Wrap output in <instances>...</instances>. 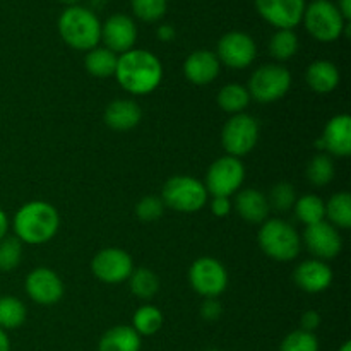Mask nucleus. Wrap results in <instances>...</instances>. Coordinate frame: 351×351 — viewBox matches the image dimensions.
<instances>
[{"label": "nucleus", "instance_id": "1", "mask_svg": "<svg viewBox=\"0 0 351 351\" xmlns=\"http://www.w3.org/2000/svg\"><path fill=\"white\" fill-rule=\"evenodd\" d=\"M115 77L130 95H149L163 79V65L149 50L132 48L119 55Z\"/></svg>", "mask_w": 351, "mask_h": 351}, {"label": "nucleus", "instance_id": "2", "mask_svg": "<svg viewBox=\"0 0 351 351\" xmlns=\"http://www.w3.org/2000/svg\"><path fill=\"white\" fill-rule=\"evenodd\" d=\"M14 233L27 245H41L50 242L58 232L60 218L50 202L31 201L21 206L14 216Z\"/></svg>", "mask_w": 351, "mask_h": 351}, {"label": "nucleus", "instance_id": "3", "mask_svg": "<svg viewBox=\"0 0 351 351\" xmlns=\"http://www.w3.org/2000/svg\"><path fill=\"white\" fill-rule=\"evenodd\" d=\"M58 34L74 50L89 51L101 41V21L84 5H69L58 17Z\"/></svg>", "mask_w": 351, "mask_h": 351}, {"label": "nucleus", "instance_id": "4", "mask_svg": "<svg viewBox=\"0 0 351 351\" xmlns=\"http://www.w3.org/2000/svg\"><path fill=\"white\" fill-rule=\"evenodd\" d=\"M302 23L312 38L322 43H332L345 34V27L350 21L341 16L331 0H312L305 5Z\"/></svg>", "mask_w": 351, "mask_h": 351}, {"label": "nucleus", "instance_id": "5", "mask_svg": "<svg viewBox=\"0 0 351 351\" xmlns=\"http://www.w3.org/2000/svg\"><path fill=\"white\" fill-rule=\"evenodd\" d=\"M257 242L263 252L278 263H290L300 252L297 230L283 219H266L257 233Z\"/></svg>", "mask_w": 351, "mask_h": 351}, {"label": "nucleus", "instance_id": "6", "mask_svg": "<svg viewBox=\"0 0 351 351\" xmlns=\"http://www.w3.org/2000/svg\"><path fill=\"white\" fill-rule=\"evenodd\" d=\"M208 191L204 184L191 175H177L165 182L161 191V201L165 208L178 213H195L208 204Z\"/></svg>", "mask_w": 351, "mask_h": 351}, {"label": "nucleus", "instance_id": "7", "mask_svg": "<svg viewBox=\"0 0 351 351\" xmlns=\"http://www.w3.org/2000/svg\"><path fill=\"white\" fill-rule=\"evenodd\" d=\"M291 88V74L280 64H266L256 69L249 81L250 99L259 103H273L283 98Z\"/></svg>", "mask_w": 351, "mask_h": 351}, {"label": "nucleus", "instance_id": "8", "mask_svg": "<svg viewBox=\"0 0 351 351\" xmlns=\"http://www.w3.org/2000/svg\"><path fill=\"white\" fill-rule=\"evenodd\" d=\"M259 122L249 113H237L221 130L223 149L228 156L240 158L249 154L259 141Z\"/></svg>", "mask_w": 351, "mask_h": 351}, {"label": "nucleus", "instance_id": "9", "mask_svg": "<svg viewBox=\"0 0 351 351\" xmlns=\"http://www.w3.org/2000/svg\"><path fill=\"white\" fill-rule=\"evenodd\" d=\"M245 180V167L239 158L221 156L209 167L204 187L213 197H230L237 194Z\"/></svg>", "mask_w": 351, "mask_h": 351}, {"label": "nucleus", "instance_id": "10", "mask_svg": "<svg viewBox=\"0 0 351 351\" xmlns=\"http://www.w3.org/2000/svg\"><path fill=\"white\" fill-rule=\"evenodd\" d=\"M189 281L195 293L204 298H218L228 287V273L215 257H199L189 269Z\"/></svg>", "mask_w": 351, "mask_h": 351}, {"label": "nucleus", "instance_id": "11", "mask_svg": "<svg viewBox=\"0 0 351 351\" xmlns=\"http://www.w3.org/2000/svg\"><path fill=\"white\" fill-rule=\"evenodd\" d=\"M257 47L256 41L250 34L243 31H230L225 33L218 41L216 48V57L219 64L226 65L230 69H245L256 60Z\"/></svg>", "mask_w": 351, "mask_h": 351}, {"label": "nucleus", "instance_id": "12", "mask_svg": "<svg viewBox=\"0 0 351 351\" xmlns=\"http://www.w3.org/2000/svg\"><path fill=\"white\" fill-rule=\"evenodd\" d=\"M91 269L93 274L103 283L117 285L129 280L134 271V263L125 250L108 247L96 254L91 263Z\"/></svg>", "mask_w": 351, "mask_h": 351}, {"label": "nucleus", "instance_id": "13", "mask_svg": "<svg viewBox=\"0 0 351 351\" xmlns=\"http://www.w3.org/2000/svg\"><path fill=\"white\" fill-rule=\"evenodd\" d=\"M256 10L276 29H293L302 23L307 0H254Z\"/></svg>", "mask_w": 351, "mask_h": 351}, {"label": "nucleus", "instance_id": "14", "mask_svg": "<svg viewBox=\"0 0 351 351\" xmlns=\"http://www.w3.org/2000/svg\"><path fill=\"white\" fill-rule=\"evenodd\" d=\"M304 242L307 250L319 261L335 259L343 249V239L338 228L331 223L321 221L311 225L304 232Z\"/></svg>", "mask_w": 351, "mask_h": 351}, {"label": "nucleus", "instance_id": "15", "mask_svg": "<svg viewBox=\"0 0 351 351\" xmlns=\"http://www.w3.org/2000/svg\"><path fill=\"white\" fill-rule=\"evenodd\" d=\"M26 293L40 305H55L64 297V281L50 267H36L26 278Z\"/></svg>", "mask_w": 351, "mask_h": 351}, {"label": "nucleus", "instance_id": "16", "mask_svg": "<svg viewBox=\"0 0 351 351\" xmlns=\"http://www.w3.org/2000/svg\"><path fill=\"white\" fill-rule=\"evenodd\" d=\"M101 41L113 53L122 55L132 50L137 41V26L127 14H113L101 23Z\"/></svg>", "mask_w": 351, "mask_h": 351}, {"label": "nucleus", "instance_id": "17", "mask_svg": "<svg viewBox=\"0 0 351 351\" xmlns=\"http://www.w3.org/2000/svg\"><path fill=\"white\" fill-rule=\"evenodd\" d=\"M293 281L307 293H321L331 287L332 271L324 261L308 259L298 264L293 273Z\"/></svg>", "mask_w": 351, "mask_h": 351}, {"label": "nucleus", "instance_id": "18", "mask_svg": "<svg viewBox=\"0 0 351 351\" xmlns=\"http://www.w3.org/2000/svg\"><path fill=\"white\" fill-rule=\"evenodd\" d=\"M219 64L218 57L211 50H195L185 58L184 62V74L187 81H191L195 86H208L219 75Z\"/></svg>", "mask_w": 351, "mask_h": 351}, {"label": "nucleus", "instance_id": "19", "mask_svg": "<svg viewBox=\"0 0 351 351\" xmlns=\"http://www.w3.org/2000/svg\"><path fill=\"white\" fill-rule=\"evenodd\" d=\"M324 149L335 156L346 158L351 154V117L348 113L332 117L321 136Z\"/></svg>", "mask_w": 351, "mask_h": 351}, {"label": "nucleus", "instance_id": "20", "mask_svg": "<svg viewBox=\"0 0 351 351\" xmlns=\"http://www.w3.org/2000/svg\"><path fill=\"white\" fill-rule=\"evenodd\" d=\"M233 208L240 218L247 223H264L269 216V201L266 195L256 189H245L237 192Z\"/></svg>", "mask_w": 351, "mask_h": 351}, {"label": "nucleus", "instance_id": "21", "mask_svg": "<svg viewBox=\"0 0 351 351\" xmlns=\"http://www.w3.org/2000/svg\"><path fill=\"white\" fill-rule=\"evenodd\" d=\"M103 119L110 129L125 132L139 125L143 119V110L134 99H115L106 106Z\"/></svg>", "mask_w": 351, "mask_h": 351}, {"label": "nucleus", "instance_id": "22", "mask_svg": "<svg viewBox=\"0 0 351 351\" xmlns=\"http://www.w3.org/2000/svg\"><path fill=\"white\" fill-rule=\"evenodd\" d=\"M338 67L329 60H315L312 62L305 72V81H307L308 88L312 91L319 93V95H328V93L335 91L339 84Z\"/></svg>", "mask_w": 351, "mask_h": 351}, {"label": "nucleus", "instance_id": "23", "mask_svg": "<svg viewBox=\"0 0 351 351\" xmlns=\"http://www.w3.org/2000/svg\"><path fill=\"white\" fill-rule=\"evenodd\" d=\"M141 336L132 329V326H115L110 328L101 336L98 343V351H139Z\"/></svg>", "mask_w": 351, "mask_h": 351}, {"label": "nucleus", "instance_id": "24", "mask_svg": "<svg viewBox=\"0 0 351 351\" xmlns=\"http://www.w3.org/2000/svg\"><path fill=\"white\" fill-rule=\"evenodd\" d=\"M119 55L105 47H96L89 50L84 57V67L95 77H112L115 75Z\"/></svg>", "mask_w": 351, "mask_h": 351}, {"label": "nucleus", "instance_id": "25", "mask_svg": "<svg viewBox=\"0 0 351 351\" xmlns=\"http://www.w3.org/2000/svg\"><path fill=\"white\" fill-rule=\"evenodd\" d=\"M26 305L12 295L0 297V329L3 331H12L21 328L26 321Z\"/></svg>", "mask_w": 351, "mask_h": 351}, {"label": "nucleus", "instance_id": "26", "mask_svg": "<svg viewBox=\"0 0 351 351\" xmlns=\"http://www.w3.org/2000/svg\"><path fill=\"white\" fill-rule=\"evenodd\" d=\"M250 95L245 86L242 84H226L218 93V105L226 113H243V110L249 106Z\"/></svg>", "mask_w": 351, "mask_h": 351}, {"label": "nucleus", "instance_id": "27", "mask_svg": "<svg viewBox=\"0 0 351 351\" xmlns=\"http://www.w3.org/2000/svg\"><path fill=\"white\" fill-rule=\"evenodd\" d=\"M295 215L304 225L311 226L315 223L324 221L326 218V202L319 195L307 194L302 195L300 199L295 201Z\"/></svg>", "mask_w": 351, "mask_h": 351}, {"label": "nucleus", "instance_id": "28", "mask_svg": "<svg viewBox=\"0 0 351 351\" xmlns=\"http://www.w3.org/2000/svg\"><path fill=\"white\" fill-rule=\"evenodd\" d=\"M326 216L328 223L338 228H350L351 226V195L348 192H338L326 202Z\"/></svg>", "mask_w": 351, "mask_h": 351}, {"label": "nucleus", "instance_id": "29", "mask_svg": "<svg viewBox=\"0 0 351 351\" xmlns=\"http://www.w3.org/2000/svg\"><path fill=\"white\" fill-rule=\"evenodd\" d=\"M163 326V314L154 305H143L132 317V329L139 336H153Z\"/></svg>", "mask_w": 351, "mask_h": 351}, {"label": "nucleus", "instance_id": "30", "mask_svg": "<svg viewBox=\"0 0 351 351\" xmlns=\"http://www.w3.org/2000/svg\"><path fill=\"white\" fill-rule=\"evenodd\" d=\"M129 285L130 291L137 298H141V300H149L160 290V280H158V276L151 269H146V267L134 269L132 274L129 276Z\"/></svg>", "mask_w": 351, "mask_h": 351}, {"label": "nucleus", "instance_id": "31", "mask_svg": "<svg viewBox=\"0 0 351 351\" xmlns=\"http://www.w3.org/2000/svg\"><path fill=\"white\" fill-rule=\"evenodd\" d=\"M298 51V36L293 29H276L269 40V53L276 60H290Z\"/></svg>", "mask_w": 351, "mask_h": 351}, {"label": "nucleus", "instance_id": "32", "mask_svg": "<svg viewBox=\"0 0 351 351\" xmlns=\"http://www.w3.org/2000/svg\"><path fill=\"white\" fill-rule=\"evenodd\" d=\"M335 161L329 154L321 153L312 158L307 165V178L315 187H324L335 178Z\"/></svg>", "mask_w": 351, "mask_h": 351}, {"label": "nucleus", "instance_id": "33", "mask_svg": "<svg viewBox=\"0 0 351 351\" xmlns=\"http://www.w3.org/2000/svg\"><path fill=\"white\" fill-rule=\"evenodd\" d=\"M23 259V242L16 237H5L0 242V271L10 273Z\"/></svg>", "mask_w": 351, "mask_h": 351}, {"label": "nucleus", "instance_id": "34", "mask_svg": "<svg viewBox=\"0 0 351 351\" xmlns=\"http://www.w3.org/2000/svg\"><path fill=\"white\" fill-rule=\"evenodd\" d=\"M130 7L137 19L144 23H156L167 14L168 0H130Z\"/></svg>", "mask_w": 351, "mask_h": 351}, {"label": "nucleus", "instance_id": "35", "mask_svg": "<svg viewBox=\"0 0 351 351\" xmlns=\"http://www.w3.org/2000/svg\"><path fill=\"white\" fill-rule=\"evenodd\" d=\"M280 351H319V341L314 332L297 329L283 339Z\"/></svg>", "mask_w": 351, "mask_h": 351}, {"label": "nucleus", "instance_id": "36", "mask_svg": "<svg viewBox=\"0 0 351 351\" xmlns=\"http://www.w3.org/2000/svg\"><path fill=\"white\" fill-rule=\"evenodd\" d=\"M267 201H269V208H274L276 211H288L293 208L295 201H297L295 187L288 182H280L273 187Z\"/></svg>", "mask_w": 351, "mask_h": 351}, {"label": "nucleus", "instance_id": "37", "mask_svg": "<svg viewBox=\"0 0 351 351\" xmlns=\"http://www.w3.org/2000/svg\"><path fill=\"white\" fill-rule=\"evenodd\" d=\"M165 213V204L161 197L156 195H146L136 204V215L141 221L153 223L160 219Z\"/></svg>", "mask_w": 351, "mask_h": 351}, {"label": "nucleus", "instance_id": "38", "mask_svg": "<svg viewBox=\"0 0 351 351\" xmlns=\"http://www.w3.org/2000/svg\"><path fill=\"white\" fill-rule=\"evenodd\" d=\"M223 314V307L216 298H206L201 305V315L206 321H218Z\"/></svg>", "mask_w": 351, "mask_h": 351}, {"label": "nucleus", "instance_id": "39", "mask_svg": "<svg viewBox=\"0 0 351 351\" xmlns=\"http://www.w3.org/2000/svg\"><path fill=\"white\" fill-rule=\"evenodd\" d=\"M209 208H211V213L218 218H225V216L230 215L233 208V202L230 201V197H213L211 202H209Z\"/></svg>", "mask_w": 351, "mask_h": 351}, {"label": "nucleus", "instance_id": "40", "mask_svg": "<svg viewBox=\"0 0 351 351\" xmlns=\"http://www.w3.org/2000/svg\"><path fill=\"white\" fill-rule=\"evenodd\" d=\"M300 324H302V331L314 332L315 329L321 326V315H319V312L315 311L304 312V315H302L300 319Z\"/></svg>", "mask_w": 351, "mask_h": 351}, {"label": "nucleus", "instance_id": "41", "mask_svg": "<svg viewBox=\"0 0 351 351\" xmlns=\"http://www.w3.org/2000/svg\"><path fill=\"white\" fill-rule=\"evenodd\" d=\"M175 34H177V33H175V27L170 26V24H161V26L156 29L158 40L165 41V43L175 40Z\"/></svg>", "mask_w": 351, "mask_h": 351}, {"label": "nucleus", "instance_id": "42", "mask_svg": "<svg viewBox=\"0 0 351 351\" xmlns=\"http://www.w3.org/2000/svg\"><path fill=\"white\" fill-rule=\"evenodd\" d=\"M7 232H9V218H7L5 211L0 208V242L5 239Z\"/></svg>", "mask_w": 351, "mask_h": 351}, {"label": "nucleus", "instance_id": "43", "mask_svg": "<svg viewBox=\"0 0 351 351\" xmlns=\"http://www.w3.org/2000/svg\"><path fill=\"white\" fill-rule=\"evenodd\" d=\"M336 7L339 9L341 16L345 17L346 21H350V17H351V0H338Z\"/></svg>", "mask_w": 351, "mask_h": 351}, {"label": "nucleus", "instance_id": "44", "mask_svg": "<svg viewBox=\"0 0 351 351\" xmlns=\"http://www.w3.org/2000/svg\"><path fill=\"white\" fill-rule=\"evenodd\" d=\"M0 351H10V339L7 331L0 329Z\"/></svg>", "mask_w": 351, "mask_h": 351}, {"label": "nucleus", "instance_id": "45", "mask_svg": "<svg viewBox=\"0 0 351 351\" xmlns=\"http://www.w3.org/2000/svg\"><path fill=\"white\" fill-rule=\"evenodd\" d=\"M58 2L62 3H67V5H77L79 0H58Z\"/></svg>", "mask_w": 351, "mask_h": 351}, {"label": "nucleus", "instance_id": "46", "mask_svg": "<svg viewBox=\"0 0 351 351\" xmlns=\"http://www.w3.org/2000/svg\"><path fill=\"white\" fill-rule=\"evenodd\" d=\"M339 351H351V343L350 341L343 343V346H341V348H339Z\"/></svg>", "mask_w": 351, "mask_h": 351}, {"label": "nucleus", "instance_id": "47", "mask_svg": "<svg viewBox=\"0 0 351 351\" xmlns=\"http://www.w3.org/2000/svg\"><path fill=\"white\" fill-rule=\"evenodd\" d=\"M208 351H221V350H216V348H213V350H208Z\"/></svg>", "mask_w": 351, "mask_h": 351}]
</instances>
